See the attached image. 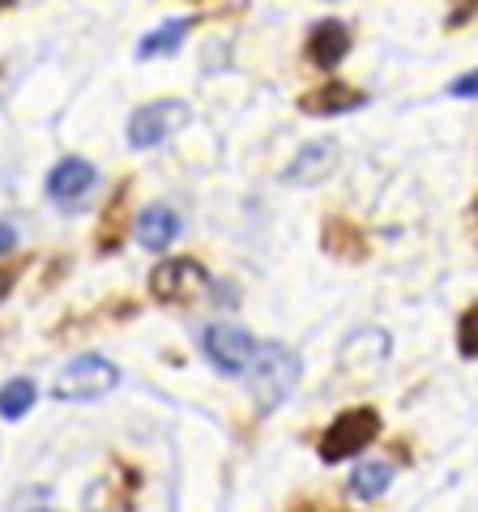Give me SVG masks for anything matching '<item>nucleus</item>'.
Here are the masks:
<instances>
[{
	"instance_id": "5701e85b",
	"label": "nucleus",
	"mask_w": 478,
	"mask_h": 512,
	"mask_svg": "<svg viewBox=\"0 0 478 512\" xmlns=\"http://www.w3.org/2000/svg\"><path fill=\"white\" fill-rule=\"evenodd\" d=\"M474 210H478V197H474Z\"/></svg>"
},
{
	"instance_id": "6ab92c4d",
	"label": "nucleus",
	"mask_w": 478,
	"mask_h": 512,
	"mask_svg": "<svg viewBox=\"0 0 478 512\" xmlns=\"http://www.w3.org/2000/svg\"><path fill=\"white\" fill-rule=\"evenodd\" d=\"M13 248H18V231H13L9 222H0V256H9Z\"/></svg>"
},
{
	"instance_id": "6e6552de",
	"label": "nucleus",
	"mask_w": 478,
	"mask_h": 512,
	"mask_svg": "<svg viewBox=\"0 0 478 512\" xmlns=\"http://www.w3.org/2000/svg\"><path fill=\"white\" fill-rule=\"evenodd\" d=\"M94 180H99L94 163H86V158H60L52 167V175H47V197L60 201V205H73L94 188Z\"/></svg>"
},
{
	"instance_id": "412c9836",
	"label": "nucleus",
	"mask_w": 478,
	"mask_h": 512,
	"mask_svg": "<svg viewBox=\"0 0 478 512\" xmlns=\"http://www.w3.org/2000/svg\"><path fill=\"white\" fill-rule=\"evenodd\" d=\"M9 5H13V0H0V9H9Z\"/></svg>"
},
{
	"instance_id": "f8f14e48",
	"label": "nucleus",
	"mask_w": 478,
	"mask_h": 512,
	"mask_svg": "<svg viewBox=\"0 0 478 512\" xmlns=\"http://www.w3.org/2000/svg\"><path fill=\"white\" fill-rule=\"evenodd\" d=\"M188 30H193V18H175V22H167V26L150 30V35L137 43V60H158V56H171L175 47L184 43Z\"/></svg>"
},
{
	"instance_id": "20e7f679",
	"label": "nucleus",
	"mask_w": 478,
	"mask_h": 512,
	"mask_svg": "<svg viewBox=\"0 0 478 512\" xmlns=\"http://www.w3.org/2000/svg\"><path fill=\"white\" fill-rule=\"evenodd\" d=\"M205 286H210V274L193 261V256H171V261L154 265L150 274V295L158 303H197L205 295Z\"/></svg>"
},
{
	"instance_id": "a211bd4d",
	"label": "nucleus",
	"mask_w": 478,
	"mask_h": 512,
	"mask_svg": "<svg viewBox=\"0 0 478 512\" xmlns=\"http://www.w3.org/2000/svg\"><path fill=\"white\" fill-rule=\"evenodd\" d=\"M449 94H457V99H478V69L466 73V77H457V82L449 86Z\"/></svg>"
},
{
	"instance_id": "ddd939ff",
	"label": "nucleus",
	"mask_w": 478,
	"mask_h": 512,
	"mask_svg": "<svg viewBox=\"0 0 478 512\" xmlns=\"http://www.w3.org/2000/svg\"><path fill=\"white\" fill-rule=\"evenodd\" d=\"M389 483H393V470L385 461H363V466H355V474H350V495H359V500H380V495L389 491Z\"/></svg>"
},
{
	"instance_id": "f03ea898",
	"label": "nucleus",
	"mask_w": 478,
	"mask_h": 512,
	"mask_svg": "<svg viewBox=\"0 0 478 512\" xmlns=\"http://www.w3.org/2000/svg\"><path fill=\"white\" fill-rule=\"evenodd\" d=\"M120 384V367L103 355H77L73 363L60 367V376L52 384L56 402H99L103 393H111Z\"/></svg>"
},
{
	"instance_id": "9b49d317",
	"label": "nucleus",
	"mask_w": 478,
	"mask_h": 512,
	"mask_svg": "<svg viewBox=\"0 0 478 512\" xmlns=\"http://www.w3.org/2000/svg\"><path fill=\"white\" fill-rule=\"evenodd\" d=\"M363 103H368L363 90L346 86V82H325V86H316L299 99V111H308V116H342V111H355Z\"/></svg>"
},
{
	"instance_id": "aec40b11",
	"label": "nucleus",
	"mask_w": 478,
	"mask_h": 512,
	"mask_svg": "<svg viewBox=\"0 0 478 512\" xmlns=\"http://www.w3.org/2000/svg\"><path fill=\"white\" fill-rule=\"evenodd\" d=\"M13 282H18V269H0V303L9 299V291H13Z\"/></svg>"
},
{
	"instance_id": "423d86ee",
	"label": "nucleus",
	"mask_w": 478,
	"mask_h": 512,
	"mask_svg": "<svg viewBox=\"0 0 478 512\" xmlns=\"http://www.w3.org/2000/svg\"><path fill=\"white\" fill-rule=\"evenodd\" d=\"M201 350L222 376H244L252 355H257V342H252V333L239 329V325H210L201 338Z\"/></svg>"
},
{
	"instance_id": "f3484780",
	"label": "nucleus",
	"mask_w": 478,
	"mask_h": 512,
	"mask_svg": "<svg viewBox=\"0 0 478 512\" xmlns=\"http://www.w3.org/2000/svg\"><path fill=\"white\" fill-rule=\"evenodd\" d=\"M474 18H478V0H453L444 26H449V30H461V26H470Z\"/></svg>"
},
{
	"instance_id": "39448f33",
	"label": "nucleus",
	"mask_w": 478,
	"mask_h": 512,
	"mask_svg": "<svg viewBox=\"0 0 478 512\" xmlns=\"http://www.w3.org/2000/svg\"><path fill=\"white\" fill-rule=\"evenodd\" d=\"M188 124V103L180 99H154L146 107H137L129 116V146L133 150H154L158 141L175 137Z\"/></svg>"
},
{
	"instance_id": "7ed1b4c3",
	"label": "nucleus",
	"mask_w": 478,
	"mask_h": 512,
	"mask_svg": "<svg viewBox=\"0 0 478 512\" xmlns=\"http://www.w3.org/2000/svg\"><path fill=\"white\" fill-rule=\"evenodd\" d=\"M376 436H380V414L372 406H350L329 423V431L321 436V461L333 466V461L359 457Z\"/></svg>"
},
{
	"instance_id": "dca6fc26",
	"label": "nucleus",
	"mask_w": 478,
	"mask_h": 512,
	"mask_svg": "<svg viewBox=\"0 0 478 512\" xmlns=\"http://www.w3.org/2000/svg\"><path fill=\"white\" fill-rule=\"evenodd\" d=\"M457 350L466 359H478V308H470L457 325Z\"/></svg>"
},
{
	"instance_id": "f257e3e1",
	"label": "nucleus",
	"mask_w": 478,
	"mask_h": 512,
	"mask_svg": "<svg viewBox=\"0 0 478 512\" xmlns=\"http://www.w3.org/2000/svg\"><path fill=\"white\" fill-rule=\"evenodd\" d=\"M299 376H304V363L291 346L282 342H257V355L248 363V389H252V402L257 410H278L286 397L295 393Z\"/></svg>"
},
{
	"instance_id": "4be33fe9",
	"label": "nucleus",
	"mask_w": 478,
	"mask_h": 512,
	"mask_svg": "<svg viewBox=\"0 0 478 512\" xmlns=\"http://www.w3.org/2000/svg\"><path fill=\"white\" fill-rule=\"evenodd\" d=\"M35 512H52V508H35Z\"/></svg>"
},
{
	"instance_id": "4468645a",
	"label": "nucleus",
	"mask_w": 478,
	"mask_h": 512,
	"mask_svg": "<svg viewBox=\"0 0 478 512\" xmlns=\"http://www.w3.org/2000/svg\"><path fill=\"white\" fill-rule=\"evenodd\" d=\"M30 406H35V380L13 376L9 384H0V419L18 423Z\"/></svg>"
},
{
	"instance_id": "9d476101",
	"label": "nucleus",
	"mask_w": 478,
	"mask_h": 512,
	"mask_svg": "<svg viewBox=\"0 0 478 512\" xmlns=\"http://www.w3.org/2000/svg\"><path fill=\"white\" fill-rule=\"evenodd\" d=\"M350 52V30L342 22H316L312 35H308V60L316 64V69H338V64L346 60Z\"/></svg>"
},
{
	"instance_id": "2eb2a0df",
	"label": "nucleus",
	"mask_w": 478,
	"mask_h": 512,
	"mask_svg": "<svg viewBox=\"0 0 478 512\" xmlns=\"http://www.w3.org/2000/svg\"><path fill=\"white\" fill-rule=\"evenodd\" d=\"M355 239H359V231L350 227V222H342V218H329V227H325V248H329V252H342V256H363L368 248L355 244Z\"/></svg>"
},
{
	"instance_id": "0eeeda50",
	"label": "nucleus",
	"mask_w": 478,
	"mask_h": 512,
	"mask_svg": "<svg viewBox=\"0 0 478 512\" xmlns=\"http://www.w3.org/2000/svg\"><path fill=\"white\" fill-rule=\"evenodd\" d=\"M338 158H342L338 141H329V137L325 141H308V146L291 158V167L282 171V184H295V188L321 184V180H329V175L338 171Z\"/></svg>"
},
{
	"instance_id": "1a4fd4ad",
	"label": "nucleus",
	"mask_w": 478,
	"mask_h": 512,
	"mask_svg": "<svg viewBox=\"0 0 478 512\" xmlns=\"http://www.w3.org/2000/svg\"><path fill=\"white\" fill-rule=\"evenodd\" d=\"M133 231L146 252H167L175 239H180V214H175L171 205H146V210L137 214Z\"/></svg>"
}]
</instances>
